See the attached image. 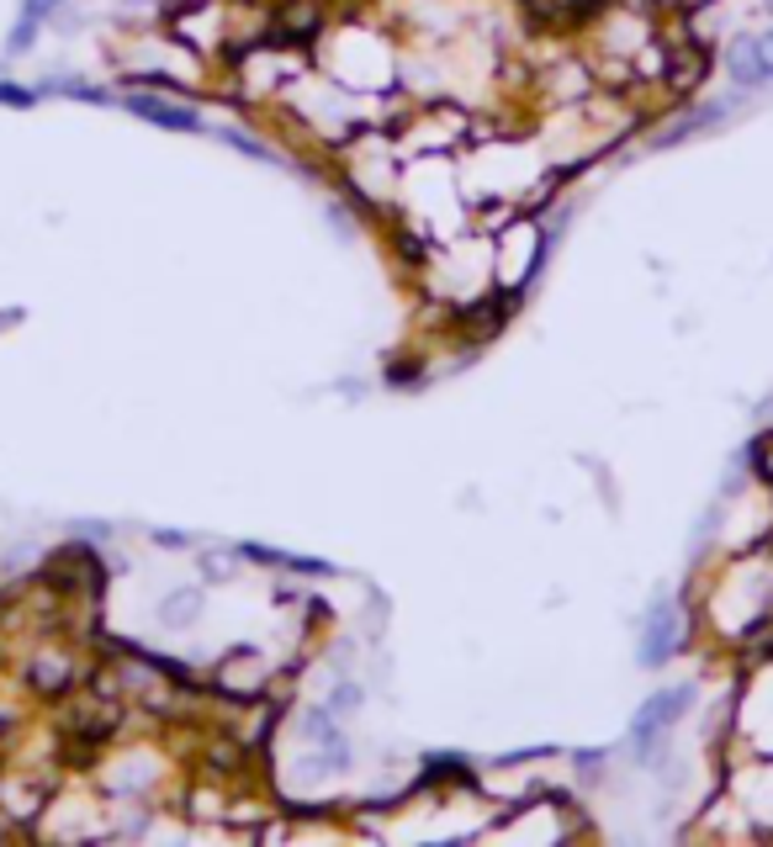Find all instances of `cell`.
I'll return each mask as SVG.
<instances>
[{"instance_id": "6da1fadb", "label": "cell", "mask_w": 773, "mask_h": 847, "mask_svg": "<svg viewBox=\"0 0 773 847\" xmlns=\"http://www.w3.org/2000/svg\"><path fill=\"white\" fill-rule=\"evenodd\" d=\"M694 704V689L689 683H678V689H662V694H652V700L641 704V715L630 721V747L641 752V763H652L657 742L668 736V731L678 726V715Z\"/></svg>"}, {"instance_id": "7a4b0ae2", "label": "cell", "mask_w": 773, "mask_h": 847, "mask_svg": "<svg viewBox=\"0 0 773 847\" xmlns=\"http://www.w3.org/2000/svg\"><path fill=\"white\" fill-rule=\"evenodd\" d=\"M725 74H731V85L742 91V96H757V91H773V49L769 38H731V49H725Z\"/></svg>"}, {"instance_id": "3957f363", "label": "cell", "mask_w": 773, "mask_h": 847, "mask_svg": "<svg viewBox=\"0 0 773 847\" xmlns=\"http://www.w3.org/2000/svg\"><path fill=\"white\" fill-rule=\"evenodd\" d=\"M673 652H678V609H673V599H652V609H647V636H641V662L647 668H662Z\"/></svg>"}, {"instance_id": "277c9868", "label": "cell", "mask_w": 773, "mask_h": 847, "mask_svg": "<svg viewBox=\"0 0 773 847\" xmlns=\"http://www.w3.org/2000/svg\"><path fill=\"white\" fill-rule=\"evenodd\" d=\"M127 112H138L144 122L154 127H169V133H202V117H196L192 106H181V101H165V96H148V91H133V96L122 101Z\"/></svg>"}, {"instance_id": "5b68a950", "label": "cell", "mask_w": 773, "mask_h": 847, "mask_svg": "<svg viewBox=\"0 0 773 847\" xmlns=\"http://www.w3.org/2000/svg\"><path fill=\"white\" fill-rule=\"evenodd\" d=\"M731 106H742V96H736V101H700V106H689L673 127H662L652 144L657 148H673V144H683V138H694V133H710V127H721V122L731 117Z\"/></svg>"}, {"instance_id": "8992f818", "label": "cell", "mask_w": 773, "mask_h": 847, "mask_svg": "<svg viewBox=\"0 0 773 847\" xmlns=\"http://www.w3.org/2000/svg\"><path fill=\"white\" fill-rule=\"evenodd\" d=\"M704 80V49L700 43H678L673 53H668V85L673 91H694Z\"/></svg>"}, {"instance_id": "52a82bcc", "label": "cell", "mask_w": 773, "mask_h": 847, "mask_svg": "<svg viewBox=\"0 0 773 847\" xmlns=\"http://www.w3.org/2000/svg\"><path fill=\"white\" fill-rule=\"evenodd\" d=\"M266 678H260V657H249V652H239V657H228L218 668V689H228V694H255Z\"/></svg>"}, {"instance_id": "ba28073f", "label": "cell", "mask_w": 773, "mask_h": 847, "mask_svg": "<svg viewBox=\"0 0 773 847\" xmlns=\"http://www.w3.org/2000/svg\"><path fill=\"white\" fill-rule=\"evenodd\" d=\"M159 614H165V626H192L196 614H202V588H181V593H169L165 605H159Z\"/></svg>"}, {"instance_id": "9c48e42d", "label": "cell", "mask_w": 773, "mask_h": 847, "mask_svg": "<svg viewBox=\"0 0 773 847\" xmlns=\"http://www.w3.org/2000/svg\"><path fill=\"white\" fill-rule=\"evenodd\" d=\"M504 313H508V302H504V297H493V302H477L472 313H461V318H466V329H472L477 339H487V334H493V323H498Z\"/></svg>"}, {"instance_id": "30bf717a", "label": "cell", "mask_w": 773, "mask_h": 847, "mask_svg": "<svg viewBox=\"0 0 773 847\" xmlns=\"http://www.w3.org/2000/svg\"><path fill=\"white\" fill-rule=\"evenodd\" d=\"M32 689H43V694H59V689H70V668L64 662H32Z\"/></svg>"}, {"instance_id": "8fae6325", "label": "cell", "mask_w": 773, "mask_h": 847, "mask_svg": "<svg viewBox=\"0 0 773 847\" xmlns=\"http://www.w3.org/2000/svg\"><path fill=\"white\" fill-rule=\"evenodd\" d=\"M302 731H308L313 742H323V747H344V742H339V731H334V721H329V710H308V715H302Z\"/></svg>"}, {"instance_id": "7c38bea8", "label": "cell", "mask_w": 773, "mask_h": 847, "mask_svg": "<svg viewBox=\"0 0 773 847\" xmlns=\"http://www.w3.org/2000/svg\"><path fill=\"white\" fill-rule=\"evenodd\" d=\"M38 27H43V22H32V17H17V27H11V43H6V53H11V59H22V53L32 49V38H38Z\"/></svg>"}, {"instance_id": "4fadbf2b", "label": "cell", "mask_w": 773, "mask_h": 847, "mask_svg": "<svg viewBox=\"0 0 773 847\" xmlns=\"http://www.w3.org/2000/svg\"><path fill=\"white\" fill-rule=\"evenodd\" d=\"M355 704H361V689H355V683H339L334 694H329V710H334V715H350Z\"/></svg>"}, {"instance_id": "5bb4252c", "label": "cell", "mask_w": 773, "mask_h": 847, "mask_svg": "<svg viewBox=\"0 0 773 847\" xmlns=\"http://www.w3.org/2000/svg\"><path fill=\"white\" fill-rule=\"evenodd\" d=\"M59 6H64V0H22V17H32V22H49Z\"/></svg>"}, {"instance_id": "9a60e30c", "label": "cell", "mask_w": 773, "mask_h": 847, "mask_svg": "<svg viewBox=\"0 0 773 847\" xmlns=\"http://www.w3.org/2000/svg\"><path fill=\"white\" fill-rule=\"evenodd\" d=\"M234 148H244V154H255V159H270V148L266 144H255V138H244V133H223Z\"/></svg>"}, {"instance_id": "2e32d148", "label": "cell", "mask_w": 773, "mask_h": 847, "mask_svg": "<svg viewBox=\"0 0 773 847\" xmlns=\"http://www.w3.org/2000/svg\"><path fill=\"white\" fill-rule=\"evenodd\" d=\"M757 466H763V477H773V435L757 440Z\"/></svg>"}, {"instance_id": "e0dca14e", "label": "cell", "mask_w": 773, "mask_h": 847, "mask_svg": "<svg viewBox=\"0 0 773 847\" xmlns=\"http://www.w3.org/2000/svg\"><path fill=\"white\" fill-rule=\"evenodd\" d=\"M652 6H678V0H652Z\"/></svg>"}, {"instance_id": "ac0fdd59", "label": "cell", "mask_w": 773, "mask_h": 847, "mask_svg": "<svg viewBox=\"0 0 773 847\" xmlns=\"http://www.w3.org/2000/svg\"><path fill=\"white\" fill-rule=\"evenodd\" d=\"M763 38H769V49H773V27H769V32H763Z\"/></svg>"}]
</instances>
